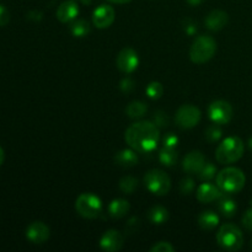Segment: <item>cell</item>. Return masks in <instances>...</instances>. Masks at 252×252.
Returning <instances> with one entry per match:
<instances>
[{
    "label": "cell",
    "mask_w": 252,
    "mask_h": 252,
    "mask_svg": "<svg viewBox=\"0 0 252 252\" xmlns=\"http://www.w3.org/2000/svg\"><path fill=\"white\" fill-rule=\"evenodd\" d=\"M159 128L149 121H139L127 128L125 139L137 153H150L159 143Z\"/></svg>",
    "instance_id": "1"
},
{
    "label": "cell",
    "mask_w": 252,
    "mask_h": 252,
    "mask_svg": "<svg viewBox=\"0 0 252 252\" xmlns=\"http://www.w3.org/2000/svg\"><path fill=\"white\" fill-rule=\"evenodd\" d=\"M246 182L245 174L238 167H226L217 175V186L223 193H238Z\"/></svg>",
    "instance_id": "2"
},
{
    "label": "cell",
    "mask_w": 252,
    "mask_h": 252,
    "mask_svg": "<svg viewBox=\"0 0 252 252\" xmlns=\"http://www.w3.org/2000/svg\"><path fill=\"white\" fill-rule=\"evenodd\" d=\"M244 143L240 138L238 137H229L224 139L220 144L218 145L216 152L217 161L219 164L228 165L236 162L244 154Z\"/></svg>",
    "instance_id": "3"
},
{
    "label": "cell",
    "mask_w": 252,
    "mask_h": 252,
    "mask_svg": "<svg viewBox=\"0 0 252 252\" xmlns=\"http://www.w3.org/2000/svg\"><path fill=\"white\" fill-rule=\"evenodd\" d=\"M217 52V42L213 37L203 36L197 37L189 49V58L193 63L203 64L213 58Z\"/></svg>",
    "instance_id": "4"
},
{
    "label": "cell",
    "mask_w": 252,
    "mask_h": 252,
    "mask_svg": "<svg viewBox=\"0 0 252 252\" xmlns=\"http://www.w3.org/2000/svg\"><path fill=\"white\" fill-rule=\"evenodd\" d=\"M217 241L224 250L239 251L244 245V236L236 225L224 224L217 233Z\"/></svg>",
    "instance_id": "5"
},
{
    "label": "cell",
    "mask_w": 252,
    "mask_h": 252,
    "mask_svg": "<svg viewBox=\"0 0 252 252\" xmlns=\"http://www.w3.org/2000/svg\"><path fill=\"white\" fill-rule=\"evenodd\" d=\"M75 209L83 218L95 219L102 212V202L94 193H81L75 202Z\"/></svg>",
    "instance_id": "6"
},
{
    "label": "cell",
    "mask_w": 252,
    "mask_h": 252,
    "mask_svg": "<svg viewBox=\"0 0 252 252\" xmlns=\"http://www.w3.org/2000/svg\"><path fill=\"white\" fill-rule=\"evenodd\" d=\"M144 184L148 191L157 196H165L171 189V180L169 175L158 169L150 170L145 174Z\"/></svg>",
    "instance_id": "7"
},
{
    "label": "cell",
    "mask_w": 252,
    "mask_h": 252,
    "mask_svg": "<svg viewBox=\"0 0 252 252\" xmlns=\"http://www.w3.org/2000/svg\"><path fill=\"white\" fill-rule=\"evenodd\" d=\"M177 126L182 129H189L196 127L201 121V111L193 105H184L177 110L175 116Z\"/></svg>",
    "instance_id": "8"
},
{
    "label": "cell",
    "mask_w": 252,
    "mask_h": 252,
    "mask_svg": "<svg viewBox=\"0 0 252 252\" xmlns=\"http://www.w3.org/2000/svg\"><path fill=\"white\" fill-rule=\"evenodd\" d=\"M208 115L216 125H228L233 118V107L228 101L217 100L209 105Z\"/></svg>",
    "instance_id": "9"
},
{
    "label": "cell",
    "mask_w": 252,
    "mask_h": 252,
    "mask_svg": "<svg viewBox=\"0 0 252 252\" xmlns=\"http://www.w3.org/2000/svg\"><path fill=\"white\" fill-rule=\"evenodd\" d=\"M117 68L122 73L130 74L138 68L139 65V58L134 49L132 48H123L117 56Z\"/></svg>",
    "instance_id": "10"
},
{
    "label": "cell",
    "mask_w": 252,
    "mask_h": 252,
    "mask_svg": "<svg viewBox=\"0 0 252 252\" xmlns=\"http://www.w3.org/2000/svg\"><path fill=\"white\" fill-rule=\"evenodd\" d=\"M115 9L110 5H100L94 10L93 22L97 29H107L115 21Z\"/></svg>",
    "instance_id": "11"
},
{
    "label": "cell",
    "mask_w": 252,
    "mask_h": 252,
    "mask_svg": "<svg viewBox=\"0 0 252 252\" xmlns=\"http://www.w3.org/2000/svg\"><path fill=\"white\" fill-rule=\"evenodd\" d=\"M123 243H125V239H123L122 234L118 230L111 229L102 235L100 240V246L102 250L107 252H115L122 249Z\"/></svg>",
    "instance_id": "12"
},
{
    "label": "cell",
    "mask_w": 252,
    "mask_h": 252,
    "mask_svg": "<svg viewBox=\"0 0 252 252\" xmlns=\"http://www.w3.org/2000/svg\"><path fill=\"white\" fill-rule=\"evenodd\" d=\"M26 238L33 244H43L49 238V228L42 221H33L26 230Z\"/></svg>",
    "instance_id": "13"
},
{
    "label": "cell",
    "mask_w": 252,
    "mask_h": 252,
    "mask_svg": "<svg viewBox=\"0 0 252 252\" xmlns=\"http://www.w3.org/2000/svg\"><path fill=\"white\" fill-rule=\"evenodd\" d=\"M196 196L201 203H212V202L220 198L223 196V192L218 186H214L209 182H206V184H202L198 187Z\"/></svg>",
    "instance_id": "14"
},
{
    "label": "cell",
    "mask_w": 252,
    "mask_h": 252,
    "mask_svg": "<svg viewBox=\"0 0 252 252\" xmlns=\"http://www.w3.org/2000/svg\"><path fill=\"white\" fill-rule=\"evenodd\" d=\"M204 164H206V160H204L203 154L198 150H194L185 157L182 166L185 171L189 174H199Z\"/></svg>",
    "instance_id": "15"
},
{
    "label": "cell",
    "mask_w": 252,
    "mask_h": 252,
    "mask_svg": "<svg viewBox=\"0 0 252 252\" xmlns=\"http://www.w3.org/2000/svg\"><path fill=\"white\" fill-rule=\"evenodd\" d=\"M79 15V6L75 1L73 0H66V1L62 2L57 9V19L63 24H68V22L73 21L76 19Z\"/></svg>",
    "instance_id": "16"
},
{
    "label": "cell",
    "mask_w": 252,
    "mask_h": 252,
    "mask_svg": "<svg viewBox=\"0 0 252 252\" xmlns=\"http://www.w3.org/2000/svg\"><path fill=\"white\" fill-rule=\"evenodd\" d=\"M229 21V16L225 11L223 10H213L209 12L208 16L206 17V26L211 31H219V30L224 29Z\"/></svg>",
    "instance_id": "17"
},
{
    "label": "cell",
    "mask_w": 252,
    "mask_h": 252,
    "mask_svg": "<svg viewBox=\"0 0 252 252\" xmlns=\"http://www.w3.org/2000/svg\"><path fill=\"white\" fill-rule=\"evenodd\" d=\"M116 164L120 165L122 167H132L134 165H137L138 162V155L137 152L134 149H125L121 150L120 153H117L115 157Z\"/></svg>",
    "instance_id": "18"
},
{
    "label": "cell",
    "mask_w": 252,
    "mask_h": 252,
    "mask_svg": "<svg viewBox=\"0 0 252 252\" xmlns=\"http://www.w3.org/2000/svg\"><path fill=\"white\" fill-rule=\"evenodd\" d=\"M129 203H128V201H126V199H113L110 203V206H108V214H110L112 218L120 219L123 218L125 216H127V213L129 212Z\"/></svg>",
    "instance_id": "19"
},
{
    "label": "cell",
    "mask_w": 252,
    "mask_h": 252,
    "mask_svg": "<svg viewBox=\"0 0 252 252\" xmlns=\"http://www.w3.org/2000/svg\"><path fill=\"white\" fill-rule=\"evenodd\" d=\"M219 224L218 214L214 213L213 211L202 212L201 216L198 217V225L203 230H213Z\"/></svg>",
    "instance_id": "20"
},
{
    "label": "cell",
    "mask_w": 252,
    "mask_h": 252,
    "mask_svg": "<svg viewBox=\"0 0 252 252\" xmlns=\"http://www.w3.org/2000/svg\"><path fill=\"white\" fill-rule=\"evenodd\" d=\"M148 219L152 224L161 225L169 219V212L161 206H154L148 211Z\"/></svg>",
    "instance_id": "21"
},
{
    "label": "cell",
    "mask_w": 252,
    "mask_h": 252,
    "mask_svg": "<svg viewBox=\"0 0 252 252\" xmlns=\"http://www.w3.org/2000/svg\"><path fill=\"white\" fill-rule=\"evenodd\" d=\"M218 209L224 217L231 218V217L235 216L236 211H238V206H236V202L234 199L225 196H221L218 202Z\"/></svg>",
    "instance_id": "22"
},
{
    "label": "cell",
    "mask_w": 252,
    "mask_h": 252,
    "mask_svg": "<svg viewBox=\"0 0 252 252\" xmlns=\"http://www.w3.org/2000/svg\"><path fill=\"white\" fill-rule=\"evenodd\" d=\"M148 107L142 101H133L126 108V113L130 118H142L147 113Z\"/></svg>",
    "instance_id": "23"
},
{
    "label": "cell",
    "mask_w": 252,
    "mask_h": 252,
    "mask_svg": "<svg viewBox=\"0 0 252 252\" xmlns=\"http://www.w3.org/2000/svg\"><path fill=\"white\" fill-rule=\"evenodd\" d=\"M159 160L165 166H174L177 162V152L175 150V148L164 147L160 150Z\"/></svg>",
    "instance_id": "24"
},
{
    "label": "cell",
    "mask_w": 252,
    "mask_h": 252,
    "mask_svg": "<svg viewBox=\"0 0 252 252\" xmlns=\"http://www.w3.org/2000/svg\"><path fill=\"white\" fill-rule=\"evenodd\" d=\"M70 31L75 37H85L90 32V25L86 20L79 19L71 24Z\"/></svg>",
    "instance_id": "25"
},
{
    "label": "cell",
    "mask_w": 252,
    "mask_h": 252,
    "mask_svg": "<svg viewBox=\"0 0 252 252\" xmlns=\"http://www.w3.org/2000/svg\"><path fill=\"white\" fill-rule=\"evenodd\" d=\"M138 180L133 176H125L120 180V189L123 193L132 194L137 189Z\"/></svg>",
    "instance_id": "26"
},
{
    "label": "cell",
    "mask_w": 252,
    "mask_h": 252,
    "mask_svg": "<svg viewBox=\"0 0 252 252\" xmlns=\"http://www.w3.org/2000/svg\"><path fill=\"white\" fill-rule=\"evenodd\" d=\"M145 91H147L148 97H150L152 100H158V98L161 97L162 93H164V88H162L161 84L158 83V81H153V83H150L149 85L147 86Z\"/></svg>",
    "instance_id": "27"
},
{
    "label": "cell",
    "mask_w": 252,
    "mask_h": 252,
    "mask_svg": "<svg viewBox=\"0 0 252 252\" xmlns=\"http://www.w3.org/2000/svg\"><path fill=\"white\" fill-rule=\"evenodd\" d=\"M217 174V167L212 162H207L203 165L202 170L199 171V179L203 181H208V180L213 179Z\"/></svg>",
    "instance_id": "28"
},
{
    "label": "cell",
    "mask_w": 252,
    "mask_h": 252,
    "mask_svg": "<svg viewBox=\"0 0 252 252\" xmlns=\"http://www.w3.org/2000/svg\"><path fill=\"white\" fill-rule=\"evenodd\" d=\"M220 137H221V129L219 128V125H216V123H214V125L209 126V127L207 128L206 138L208 142L216 143L220 139Z\"/></svg>",
    "instance_id": "29"
},
{
    "label": "cell",
    "mask_w": 252,
    "mask_h": 252,
    "mask_svg": "<svg viewBox=\"0 0 252 252\" xmlns=\"http://www.w3.org/2000/svg\"><path fill=\"white\" fill-rule=\"evenodd\" d=\"M169 117H167V115L164 111H157V112L153 115V123H154L158 128L167 127V126H169Z\"/></svg>",
    "instance_id": "30"
},
{
    "label": "cell",
    "mask_w": 252,
    "mask_h": 252,
    "mask_svg": "<svg viewBox=\"0 0 252 252\" xmlns=\"http://www.w3.org/2000/svg\"><path fill=\"white\" fill-rule=\"evenodd\" d=\"M194 189V181L189 177L184 179L180 184V192L182 194H191Z\"/></svg>",
    "instance_id": "31"
},
{
    "label": "cell",
    "mask_w": 252,
    "mask_h": 252,
    "mask_svg": "<svg viewBox=\"0 0 252 252\" xmlns=\"http://www.w3.org/2000/svg\"><path fill=\"white\" fill-rule=\"evenodd\" d=\"M175 249L174 246L170 243H166V241H160V243L155 244L152 249H150V252H174Z\"/></svg>",
    "instance_id": "32"
},
{
    "label": "cell",
    "mask_w": 252,
    "mask_h": 252,
    "mask_svg": "<svg viewBox=\"0 0 252 252\" xmlns=\"http://www.w3.org/2000/svg\"><path fill=\"white\" fill-rule=\"evenodd\" d=\"M177 144H179V138L174 133H169L164 137V147L176 148Z\"/></svg>",
    "instance_id": "33"
},
{
    "label": "cell",
    "mask_w": 252,
    "mask_h": 252,
    "mask_svg": "<svg viewBox=\"0 0 252 252\" xmlns=\"http://www.w3.org/2000/svg\"><path fill=\"white\" fill-rule=\"evenodd\" d=\"M139 226L140 220L138 218H135V217H133V218H130L129 220H128L127 225H126V231H128L129 234H133L139 229Z\"/></svg>",
    "instance_id": "34"
},
{
    "label": "cell",
    "mask_w": 252,
    "mask_h": 252,
    "mask_svg": "<svg viewBox=\"0 0 252 252\" xmlns=\"http://www.w3.org/2000/svg\"><path fill=\"white\" fill-rule=\"evenodd\" d=\"M134 85H135V84H134V81L132 80V79L125 78L122 81H121L120 88H121V90L123 91V93L128 94V93H130L133 89H134Z\"/></svg>",
    "instance_id": "35"
},
{
    "label": "cell",
    "mask_w": 252,
    "mask_h": 252,
    "mask_svg": "<svg viewBox=\"0 0 252 252\" xmlns=\"http://www.w3.org/2000/svg\"><path fill=\"white\" fill-rule=\"evenodd\" d=\"M10 21V14L4 5H0V27L6 26Z\"/></svg>",
    "instance_id": "36"
},
{
    "label": "cell",
    "mask_w": 252,
    "mask_h": 252,
    "mask_svg": "<svg viewBox=\"0 0 252 252\" xmlns=\"http://www.w3.org/2000/svg\"><path fill=\"white\" fill-rule=\"evenodd\" d=\"M243 225L245 226L248 230L252 231V207L249 211H246V213L243 217Z\"/></svg>",
    "instance_id": "37"
},
{
    "label": "cell",
    "mask_w": 252,
    "mask_h": 252,
    "mask_svg": "<svg viewBox=\"0 0 252 252\" xmlns=\"http://www.w3.org/2000/svg\"><path fill=\"white\" fill-rule=\"evenodd\" d=\"M202 1H203V0H187V2H189V5H193V6L202 4Z\"/></svg>",
    "instance_id": "38"
},
{
    "label": "cell",
    "mask_w": 252,
    "mask_h": 252,
    "mask_svg": "<svg viewBox=\"0 0 252 252\" xmlns=\"http://www.w3.org/2000/svg\"><path fill=\"white\" fill-rule=\"evenodd\" d=\"M4 159H5L4 150H2V148L0 147V166H1V164H2V162H4Z\"/></svg>",
    "instance_id": "39"
},
{
    "label": "cell",
    "mask_w": 252,
    "mask_h": 252,
    "mask_svg": "<svg viewBox=\"0 0 252 252\" xmlns=\"http://www.w3.org/2000/svg\"><path fill=\"white\" fill-rule=\"evenodd\" d=\"M111 2H115V4H127L130 0H110Z\"/></svg>",
    "instance_id": "40"
},
{
    "label": "cell",
    "mask_w": 252,
    "mask_h": 252,
    "mask_svg": "<svg viewBox=\"0 0 252 252\" xmlns=\"http://www.w3.org/2000/svg\"><path fill=\"white\" fill-rule=\"evenodd\" d=\"M80 1H83L84 4H90L91 0H80Z\"/></svg>",
    "instance_id": "41"
},
{
    "label": "cell",
    "mask_w": 252,
    "mask_h": 252,
    "mask_svg": "<svg viewBox=\"0 0 252 252\" xmlns=\"http://www.w3.org/2000/svg\"><path fill=\"white\" fill-rule=\"evenodd\" d=\"M249 147H250V149L252 150V138L250 140H249Z\"/></svg>",
    "instance_id": "42"
},
{
    "label": "cell",
    "mask_w": 252,
    "mask_h": 252,
    "mask_svg": "<svg viewBox=\"0 0 252 252\" xmlns=\"http://www.w3.org/2000/svg\"><path fill=\"white\" fill-rule=\"evenodd\" d=\"M251 246H252V241H251Z\"/></svg>",
    "instance_id": "43"
}]
</instances>
